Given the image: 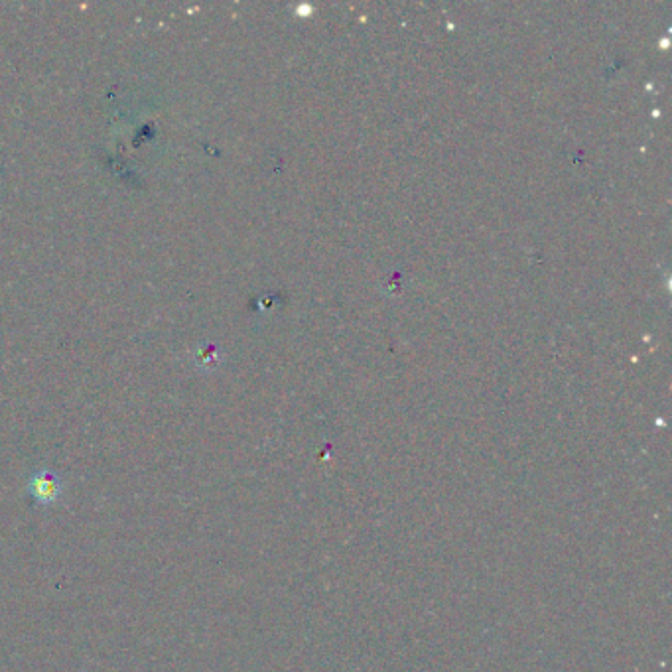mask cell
Returning <instances> with one entry per match:
<instances>
[{
  "mask_svg": "<svg viewBox=\"0 0 672 672\" xmlns=\"http://www.w3.org/2000/svg\"><path fill=\"white\" fill-rule=\"evenodd\" d=\"M28 497L40 505V507H50L56 505L62 495H64V483L62 477L58 473L50 470L36 471L30 479H28Z\"/></svg>",
  "mask_w": 672,
  "mask_h": 672,
  "instance_id": "cell-1",
  "label": "cell"
}]
</instances>
